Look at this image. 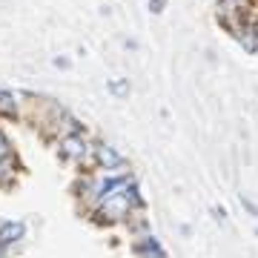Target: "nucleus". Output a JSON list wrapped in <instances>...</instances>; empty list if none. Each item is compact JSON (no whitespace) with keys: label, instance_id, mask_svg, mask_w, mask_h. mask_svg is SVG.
<instances>
[{"label":"nucleus","instance_id":"f257e3e1","mask_svg":"<svg viewBox=\"0 0 258 258\" xmlns=\"http://www.w3.org/2000/svg\"><path fill=\"white\" fill-rule=\"evenodd\" d=\"M95 155H98V164H101L103 169H118V166H123V155H120L115 147L101 144V147L95 149Z\"/></svg>","mask_w":258,"mask_h":258},{"label":"nucleus","instance_id":"f03ea898","mask_svg":"<svg viewBox=\"0 0 258 258\" xmlns=\"http://www.w3.org/2000/svg\"><path fill=\"white\" fill-rule=\"evenodd\" d=\"M23 232H26V224L23 221H3L0 224V247L20 241L23 238Z\"/></svg>","mask_w":258,"mask_h":258},{"label":"nucleus","instance_id":"7ed1b4c3","mask_svg":"<svg viewBox=\"0 0 258 258\" xmlns=\"http://www.w3.org/2000/svg\"><path fill=\"white\" fill-rule=\"evenodd\" d=\"M60 155L63 158H83L86 155V141L81 138V135H66L63 141H60Z\"/></svg>","mask_w":258,"mask_h":258},{"label":"nucleus","instance_id":"20e7f679","mask_svg":"<svg viewBox=\"0 0 258 258\" xmlns=\"http://www.w3.org/2000/svg\"><path fill=\"white\" fill-rule=\"evenodd\" d=\"M106 89H109L115 98H129V89H132V86H129L126 78H112V81L106 83Z\"/></svg>","mask_w":258,"mask_h":258},{"label":"nucleus","instance_id":"39448f33","mask_svg":"<svg viewBox=\"0 0 258 258\" xmlns=\"http://www.w3.org/2000/svg\"><path fill=\"white\" fill-rule=\"evenodd\" d=\"M15 109H18V106H15V98L0 89V112H3V115H15Z\"/></svg>","mask_w":258,"mask_h":258},{"label":"nucleus","instance_id":"423d86ee","mask_svg":"<svg viewBox=\"0 0 258 258\" xmlns=\"http://www.w3.org/2000/svg\"><path fill=\"white\" fill-rule=\"evenodd\" d=\"M241 207H244V210H247L252 218H258V204H252L249 198H244V195H241Z\"/></svg>","mask_w":258,"mask_h":258},{"label":"nucleus","instance_id":"0eeeda50","mask_svg":"<svg viewBox=\"0 0 258 258\" xmlns=\"http://www.w3.org/2000/svg\"><path fill=\"white\" fill-rule=\"evenodd\" d=\"M166 3H169V0H149V12H152V15H161V12L166 9Z\"/></svg>","mask_w":258,"mask_h":258},{"label":"nucleus","instance_id":"6e6552de","mask_svg":"<svg viewBox=\"0 0 258 258\" xmlns=\"http://www.w3.org/2000/svg\"><path fill=\"white\" fill-rule=\"evenodd\" d=\"M9 138H6V135H3V132H0V161H3V158H9Z\"/></svg>","mask_w":258,"mask_h":258},{"label":"nucleus","instance_id":"1a4fd4ad","mask_svg":"<svg viewBox=\"0 0 258 258\" xmlns=\"http://www.w3.org/2000/svg\"><path fill=\"white\" fill-rule=\"evenodd\" d=\"M0 258H3V247H0Z\"/></svg>","mask_w":258,"mask_h":258}]
</instances>
